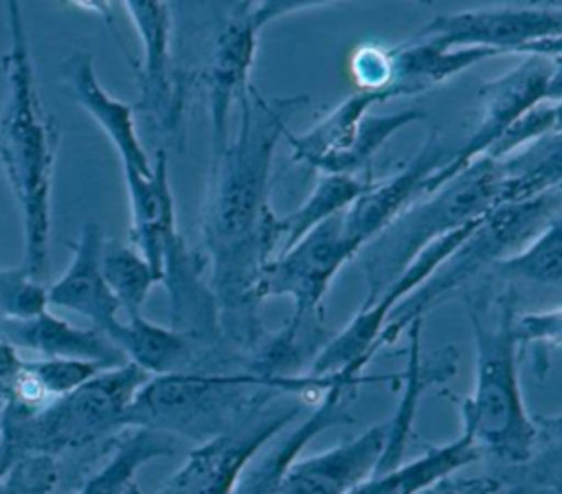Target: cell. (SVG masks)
<instances>
[{"instance_id":"obj_5","label":"cell","mask_w":562,"mask_h":494,"mask_svg":"<svg viewBox=\"0 0 562 494\" xmlns=\"http://www.w3.org/2000/svg\"><path fill=\"white\" fill-rule=\"evenodd\" d=\"M331 378H277V375H220L167 373L149 378L134 395L123 424H143L149 430H178L187 435H215L246 408L261 404L274 389H327ZM217 437V435H215Z\"/></svg>"},{"instance_id":"obj_7","label":"cell","mask_w":562,"mask_h":494,"mask_svg":"<svg viewBox=\"0 0 562 494\" xmlns=\"http://www.w3.org/2000/svg\"><path fill=\"white\" fill-rule=\"evenodd\" d=\"M149 380V373L132 362L103 369L75 391L57 397L35 413H11L7 424V452L50 454L83 446L108 433L123 417Z\"/></svg>"},{"instance_id":"obj_15","label":"cell","mask_w":562,"mask_h":494,"mask_svg":"<svg viewBox=\"0 0 562 494\" xmlns=\"http://www.w3.org/2000/svg\"><path fill=\"white\" fill-rule=\"evenodd\" d=\"M61 83L72 101L92 116V121L105 132L112 147L119 154L121 169H132L143 176L151 171V160L140 145L134 105L114 99L99 81L94 72V59L90 53H72L59 66Z\"/></svg>"},{"instance_id":"obj_2","label":"cell","mask_w":562,"mask_h":494,"mask_svg":"<svg viewBox=\"0 0 562 494\" xmlns=\"http://www.w3.org/2000/svg\"><path fill=\"white\" fill-rule=\"evenodd\" d=\"M11 44L2 57L7 101L0 114V165L18 200L24 224V263L29 277L44 272L50 233V187L59 127L42 108L20 4L7 7Z\"/></svg>"},{"instance_id":"obj_25","label":"cell","mask_w":562,"mask_h":494,"mask_svg":"<svg viewBox=\"0 0 562 494\" xmlns=\"http://www.w3.org/2000/svg\"><path fill=\"white\" fill-rule=\"evenodd\" d=\"M492 270L505 281H529L560 288L562 283V222L555 217L516 252L498 259Z\"/></svg>"},{"instance_id":"obj_1","label":"cell","mask_w":562,"mask_h":494,"mask_svg":"<svg viewBox=\"0 0 562 494\" xmlns=\"http://www.w3.org/2000/svg\"><path fill=\"white\" fill-rule=\"evenodd\" d=\"M237 103V132L211 158L200 228L217 321L246 338L257 325L261 274L279 248V215L268 200L272 154L307 94L268 99L250 86Z\"/></svg>"},{"instance_id":"obj_23","label":"cell","mask_w":562,"mask_h":494,"mask_svg":"<svg viewBox=\"0 0 562 494\" xmlns=\"http://www.w3.org/2000/svg\"><path fill=\"white\" fill-rule=\"evenodd\" d=\"M562 136L551 132L522 149L496 160L503 176V204H516L560 189L562 178Z\"/></svg>"},{"instance_id":"obj_30","label":"cell","mask_w":562,"mask_h":494,"mask_svg":"<svg viewBox=\"0 0 562 494\" xmlns=\"http://www.w3.org/2000/svg\"><path fill=\"white\" fill-rule=\"evenodd\" d=\"M349 72L356 83V90L386 92L391 99H395V92L391 90V79H393L391 46H382L373 42L360 44L349 57Z\"/></svg>"},{"instance_id":"obj_29","label":"cell","mask_w":562,"mask_h":494,"mask_svg":"<svg viewBox=\"0 0 562 494\" xmlns=\"http://www.w3.org/2000/svg\"><path fill=\"white\" fill-rule=\"evenodd\" d=\"M46 288L20 268H0V321H26L46 312Z\"/></svg>"},{"instance_id":"obj_20","label":"cell","mask_w":562,"mask_h":494,"mask_svg":"<svg viewBox=\"0 0 562 494\" xmlns=\"http://www.w3.org/2000/svg\"><path fill=\"white\" fill-rule=\"evenodd\" d=\"M386 92L356 90L331 108L321 121H316L303 134H285L292 149V160L307 165L316 171H325L353 141L360 121L369 114V108L380 101H389Z\"/></svg>"},{"instance_id":"obj_10","label":"cell","mask_w":562,"mask_h":494,"mask_svg":"<svg viewBox=\"0 0 562 494\" xmlns=\"http://www.w3.org/2000/svg\"><path fill=\"white\" fill-rule=\"evenodd\" d=\"M296 2H237L231 4L211 42V53L200 81L206 90L211 119V158L228 143L231 108L250 88L248 77L255 64L259 31L274 18L301 11Z\"/></svg>"},{"instance_id":"obj_11","label":"cell","mask_w":562,"mask_h":494,"mask_svg":"<svg viewBox=\"0 0 562 494\" xmlns=\"http://www.w3.org/2000/svg\"><path fill=\"white\" fill-rule=\"evenodd\" d=\"M560 61L542 57H525L501 77L485 81L479 88L481 119L476 130L459 149L452 151L450 160L424 182L422 195L435 191L481 158L487 147L525 112L547 101H560Z\"/></svg>"},{"instance_id":"obj_28","label":"cell","mask_w":562,"mask_h":494,"mask_svg":"<svg viewBox=\"0 0 562 494\" xmlns=\"http://www.w3.org/2000/svg\"><path fill=\"white\" fill-rule=\"evenodd\" d=\"M560 130V101H547L516 119L483 154L490 160L507 158L525 145Z\"/></svg>"},{"instance_id":"obj_9","label":"cell","mask_w":562,"mask_h":494,"mask_svg":"<svg viewBox=\"0 0 562 494\" xmlns=\"http://www.w3.org/2000/svg\"><path fill=\"white\" fill-rule=\"evenodd\" d=\"M356 255L358 248L347 237L342 213H338L314 226L266 266L259 285L261 301L268 296H290L294 301L292 318L279 334V343L288 351H294L301 327L318 321L329 285Z\"/></svg>"},{"instance_id":"obj_12","label":"cell","mask_w":562,"mask_h":494,"mask_svg":"<svg viewBox=\"0 0 562 494\" xmlns=\"http://www.w3.org/2000/svg\"><path fill=\"white\" fill-rule=\"evenodd\" d=\"M143 46L138 75V110L158 132L180 136L184 112V81L173 55V15L167 2H123Z\"/></svg>"},{"instance_id":"obj_26","label":"cell","mask_w":562,"mask_h":494,"mask_svg":"<svg viewBox=\"0 0 562 494\" xmlns=\"http://www.w3.org/2000/svg\"><path fill=\"white\" fill-rule=\"evenodd\" d=\"M103 279L127 316H138L158 277L140 252L121 239H105L101 248Z\"/></svg>"},{"instance_id":"obj_19","label":"cell","mask_w":562,"mask_h":494,"mask_svg":"<svg viewBox=\"0 0 562 494\" xmlns=\"http://www.w3.org/2000/svg\"><path fill=\"white\" fill-rule=\"evenodd\" d=\"M0 338L11 347L40 351L46 358L99 362L105 369L121 367V349L99 329H81L64 318L42 312L26 321H0Z\"/></svg>"},{"instance_id":"obj_21","label":"cell","mask_w":562,"mask_h":494,"mask_svg":"<svg viewBox=\"0 0 562 494\" xmlns=\"http://www.w3.org/2000/svg\"><path fill=\"white\" fill-rule=\"evenodd\" d=\"M487 57H496V53L483 48H441L408 37L404 44L391 46V90L395 97L426 92Z\"/></svg>"},{"instance_id":"obj_14","label":"cell","mask_w":562,"mask_h":494,"mask_svg":"<svg viewBox=\"0 0 562 494\" xmlns=\"http://www.w3.org/2000/svg\"><path fill=\"white\" fill-rule=\"evenodd\" d=\"M105 235L94 222L83 224L79 237L70 242L72 257L64 274L46 288L48 305L72 310L90 318L92 327L112 338L119 327V301L110 292L101 272V248Z\"/></svg>"},{"instance_id":"obj_6","label":"cell","mask_w":562,"mask_h":494,"mask_svg":"<svg viewBox=\"0 0 562 494\" xmlns=\"http://www.w3.org/2000/svg\"><path fill=\"white\" fill-rule=\"evenodd\" d=\"M560 189H551L538 198L503 204L481 215L437 270L391 310L378 347L395 340L408 323L422 318L430 307L470 283L481 270L516 252L549 222L560 217Z\"/></svg>"},{"instance_id":"obj_22","label":"cell","mask_w":562,"mask_h":494,"mask_svg":"<svg viewBox=\"0 0 562 494\" xmlns=\"http://www.w3.org/2000/svg\"><path fill=\"white\" fill-rule=\"evenodd\" d=\"M110 340L121 349V353L130 356L132 364L149 375L180 373L193 356L189 334L149 323L140 314L127 316L125 323H119Z\"/></svg>"},{"instance_id":"obj_18","label":"cell","mask_w":562,"mask_h":494,"mask_svg":"<svg viewBox=\"0 0 562 494\" xmlns=\"http://www.w3.org/2000/svg\"><path fill=\"white\" fill-rule=\"evenodd\" d=\"M130 200V244L149 263L160 281L167 248L178 239L176 202L169 184L167 154L160 149L147 176L123 169Z\"/></svg>"},{"instance_id":"obj_27","label":"cell","mask_w":562,"mask_h":494,"mask_svg":"<svg viewBox=\"0 0 562 494\" xmlns=\"http://www.w3.org/2000/svg\"><path fill=\"white\" fill-rule=\"evenodd\" d=\"M426 114L415 108H406L402 112L393 114H367L358 132L351 141V145L329 162V167L323 173H342V176H369L371 173V158L375 151L402 127L422 121Z\"/></svg>"},{"instance_id":"obj_24","label":"cell","mask_w":562,"mask_h":494,"mask_svg":"<svg viewBox=\"0 0 562 494\" xmlns=\"http://www.w3.org/2000/svg\"><path fill=\"white\" fill-rule=\"evenodd\" d=\"M373 176H342L321 173L310 195L288 215L279 217V248L277 255L294 246L305 233L325 220L342 213L369 184Z\"/></svg>"},{"instance_id":"obj_3","label":"cell","mask_w":562,"mask_h":494,"mask_svg":"<svg viewBox=\"0 0 562 494\" xmlns=\"http://www.w3.org/2000/svg\"><path fill=\"white\" fill-rule=\"evenodd\" d=\"M501 184V165L481 156L426 198L402 209L358 252L367 281L364 305L384 294L430 244L503 206Z\"/></svg>"},{"instance_id":"obj_4","label":"cell","mask_w":562,"mask_h":494,"mask_svg":"<svg viewBox=\"0 0 562 494\" xmlns=\"http://www.w3.org/2000/svg\"><path fill=\"white\" fill-rule=\"evenodd\" d=\"M468 312L476 340V386L463 406L465 430L498 457L520 461L529 457L533 426L525 413L516 378L514 290L496 296L470 292Z\"/></svg>"},{"instance_id":"obj_17","label":"cell","mask_w":562,"mask_h":494,"mask_svg":"<svg viewBox=\"0 0 562 494\" xmlns=\"http://www.w3.org/2000/svg\"><path fill=\"white\" fill-rule=\"evenodd\" d=\"M386 428L375 426L358 439L340 444L316 457L290 463L272 494H347L380 465Z\"/></svg>"},{"instance_id":"obj_8","label":"cell","mask_w":562,"mask_h":494,"mask_svg":"<svg viewBox=\"0 0 562 494\" xmlns=\"http://www.w3.org/2000/svg\"><path fill=\"white\" fill-rule=\"evenodd\" d=\"M411 40L441 48H483L560 61V4H501L435 15Z\"/></svg>"},{"instance_id":"obj_13","label":"cell","mask_w":562,"mask_h":494,"mask_svg":"<svg viewBox=\"0 0 562 494\" xmlns=\"http://www.w3.org/2000/svg\"><path fill=\"white\" fill-rule=\"evenodd\" d=\"M452 156V149L441 141V132L432 130L422 149L389 178L373 182L342 211V226L351 244L360 248L371 242L402 209L422 195L424 182L441 169Z\"/></svg>"},{"instance_id":"obj_16","label":"cell","mask_w":562,"mask_h":494,"mask_svg":"<svg viewBox=\"0 0 562 494\" xmlns=\"http://www.w3.org/2000/svg\"><path fill=\"white\" fill-rule=\"evenodd\" d=\"M292 413L268 417L248 430L226 433L209 439L191 452L160 494H228L246 461L274 435Z\"/></svg>"},{"instance_id":"obj_31","label":"cell","mask_w":562,"mask_h":494,"mask_svg":"<svg viewBox=\"0 0 562 494\" xmlns=\"http://www.w3.org/2000/svg\"><path fill=\"white\" fill-rule=\"evenodd\" d=\"M516 343H558L560 338V310L522 314L514 318Z\"/></svg>"}]
</instances>
